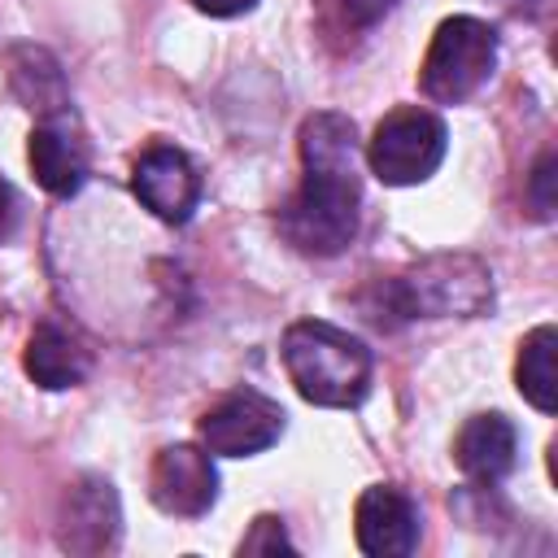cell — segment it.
I'll list each match as a JSON object with an SVG mask.
<instances>
[{"instance_id": "16", "label": "cell", "mask_w": 558, "mask_h": 558, "mask_svg": "<svg viewBox=\"0 0 558 558\" xmlns=\"http://www.w3.org/2000/svg\"><path fill=\"white\" fill-rule=\"evenodd\" d=\"M301 166H331V170H357V126L353 118L323 109L301 122Z\"/></svg>"}, {"instance_id": "7", "label": "cell", "mask_w": 558, "mask_h": 558, "mask_svg": "<svg viewBox=\"0 0 558 558\" xmlns=\"http://www.w3.org/2000/svg\"><path fill=\"white\" fill-rule=\"evenodd\" d=\"M148 497L161 514H174V519L209 514V506L218 501L214 453L205 445H187V440L157 449L153 471H148Z\"/></svg>"}, {"instance_id": "11", "label": "cell", "mask_w": 558, "mask_h": 558, "mask_svg": "<svg viewBox=\"0 0 558 558\" xmlns=\"http://www.w3.org/2000/svg\"><path fill=\"white\" fill-rule=\"evenodd\" d=\"M519 458V432L506 414H471L453 436V462L475 484H501L514 471Z\"/></svg>"}, {"instance_id": "1", "label": "cell", "mask_w": 558, "mask_h": 558, "mask_svg": "<svg viewBox=\"0 0 558 558\" xmlns=\"http://www.w3.org/2000/svg\"><path fill=\"white\" fill-rule=\"evenodd\" d=\"M279 357L292 388L310 405L349 410L371 392V349L327 318H296L279 340Z\"/></svg>"}, {"instance_id": "15", "label": "cell", "mask_w": 558, "mask_h": 558, "mask_svg": "<svg viewBox=\"0 0 558 558\" xmlns=\"http://www.w3.org/2000/svg\"><path fill=\"white\" fill-rule=\"evenodd\" d=\"M514 384L532 410H541V414L558 410V331H554V323H541L523 336L519 357H514Z\"/></svg>"}, {"instance_id": "21", "label": "cell", "mask_w": 558, "mask_h": 558, "mask_svg": "<svg viewBox=\"0 0 558 558\" xmlns=\"http://www.w3.org/2000/svg\"><path fill=\"white\" fill-rule=\"evenodd\" d=\"M13 222H17V196H13L9 179H0V240H9Z\"/></svg>"}, {"instance_id": "2", "label": "cell", "mask_w": 558, "mask_h": 558, "mask_svg": "<svg viewBox=\"0 0 558 558\" xmlns=\"http://www.w3.org/2000/svg\"><path fill=\"white\" fill-rule=\"evenodd\" d=\"M357 205H362L357 170L305 166L301 187L279 209V231L288 235V244L296 253L336 257L357 235Z\"/></svg>"}, {"instance_id": "20", "label": "cell", "mask_w": 558, "mask_h": 558, "mask_svg": "<svg viewBox=\"0 0 558 558\" xmlns=\"http://www.w3.org/2000/svg\"><path fill=\"white\" fill-rule=\"evenodd\" d=\"M192 9H201L205 17H240V13H253L257 0H192Z\"/></svg>"}, {"instance_id": "5", "label": "cell", "mask_w": 558, "mask_h": 558, "mask_svg": "<svg viewBox=\"0 0 558 558\" xmlns=\"http://www.w3.org/2000/svg\"><path fill=\"white\" fill-rule=\"evenodd\" d=\"M445 148H449V131H445L440 113L401 105L375 126V135L366 144V166L388 187H414L440 170Z\"/></svg>"}, {"instance_id": "18", "label": "cell", "mask_w": 558, "mask_h": 558, "mask_svg": "<svg viewBox=\"0 0 558 558\" xmlns=\"http://www.w3.org/2000/svg\"><path fill=\"white\" fill-rule=\"evenodd\" d=\"M554 153H541L536 170H532V209L536 218H549L554 214Z\"/></svg>"}, {"instance_id": "14", "label": "cell", "mask_w": 558, "mask_h": 558, "mask_svg": "<svg viewBox=\"0 0 558 558\" xmlns=\"http://www.w3.org/2000/svg\"><path fill=\"white\" fill-rule=\"evenodd\" d=\"M9 83H13L17 100H22L26 109H35L44 122H48V118H61L65 105H70L61 65L52 61V52H44V48H35V44H22V48L9 52Z\"/></svg>"}, {"instance_id": "9", "label": "cell", "mask_w": 558, "mask_h": 558, "mask_svg": "<svg viewBox=\"0 0 558 558\" xmlns=\"http://www.w3.org/2000/svg\"><path fill=\"white\" fill-rule=\"evenodd\" d=\"M122 506L105 475H78L57 510V545L65 554H105L118 545Z\"/></svg>"}, {"instance_id": "13", "label": "cell", "mask_w": 558, "mask_h": 558, "mask_svg": "<svg viewBox=\"0 0 558 558\" xmlns=\"http://www.w3.org/2000/svg\"><path fill=\"white\" fill-rule=\"evenodd\" d=\"M22 366H26V375H31L39 388L61 392V388H78V384L87 379L92 357H87V349H83L70 331H61V327H52V323H39V327L31 331V340H26Z\"/></svg>"}, {"instance_id": "12", "label": "cell", "mask_w": 558, "mask_h": 558, "mask_svg": "<svg viewBox=\"0 0 558 558\" xmlns=\"http://www.w3.org/2000/svg\"><path fill=\"white\" fill-rule=\"evenodd\" d=\"M26 161H31L35 183H39L48 196H57V201L78 196V187L87 183V153H83V144H78L57 118H48V122H39V126L31 131V140H26Z\"/></svg>"}, {"instance_id": "8", "label": "cell", "mask_w": 558, "mask_h": 558, "mask_svg": "<svg viewBox=\"0 0 558 558\" xmlns=\"http://www.w3.org/2000/svg\"><path fill=\"white\" fill-rule=\"evenodd\" d=\"M131 192L153 218H161L170 227H183L201 205V174H196V166L187 161L183 148L148 144L131 166Z\"/></svg>"}, {"instance_id": "19", "label": "cell", "mask_w": 558, "mask_h": 558, "mask_svg": "<svg viewBox=\"0 0 558 558\" xmlns=\"http://www.w3.org/2000/svg\"><path fill=\"white\" fill-rule=\"evenodd\" d=\"M392 4H397V0H340L344 17H349L353 26H375Z\"/></svg>"}, {"instance_id": "3", "label": "cell", "mask_w": 558, "mask_h": 558, "mask_svg": "<svg viewBox=\"0 0 558 558\" xmlns=\"http://www.w3.org/2000/svg\"><path fill=\"white\" fill-rule=\"evenodd\" d=\"M384 301L401 318H475L493 305V270L475 253H432L388 279Z\"/></svg>"}, {"instance_id": "10", "label": "cell", "mask_w": 558, "mask_h": 558, "mask_svg": "<svg viewBox=\"0 0 558 558\" xmlns=\"http://www.w3.org/2000/svg\"><path fill=\"white\" fill-rule=\"evenodd\" d=\"M418 506L405 488L397 484H371L362 488L353 506V536L366 558H405L418 549Z\"/></svg>"}, {"instance_id": "6", "label": "cell", "mask_w": 558, "mask_h": 558, "mask_svg": "<svg viewBox=\"0 0 558 558\" xmlns=\"http://www.w3.org/2000/svg\"><path fill=\"white\" fill-rule=\"evenodd\" d=\"M283 418L288 414L275 397L257 388H235L201 414L196 436L214 458H253L283 436Z\"/></svg>"}, {"instance_id": "17", "label": "cell", "mask_w": 558, "mask_h": 558, "mask_svg": "<svg viewBox=\"0 0 558 558\" xmlns=\"http://www.w3.org/2000/svg\"><path fill=\"white\" fill-rule=\"evenodd\" d=\"M292 554L296 545L288 541V532H283V519H275V514H257L253 519V527H248V536L240 541V554Z\"/></svg>"}, {"instance_id": "4", "label": "cell", "mask_w": 558, "mask_h": 558, "mask_svg": "<svg viewBox=\"0 0 558 558\" xmlns=\"http://www.w3.org/2000/svg\"><path fill=\"white\" fill-rule=\"evenodd\" d=\"M497 65V31L484 17L453 13L436 26L427 57L418 65V92L432 105H462L471 100Z\"/></svg>"}]
</instances>
